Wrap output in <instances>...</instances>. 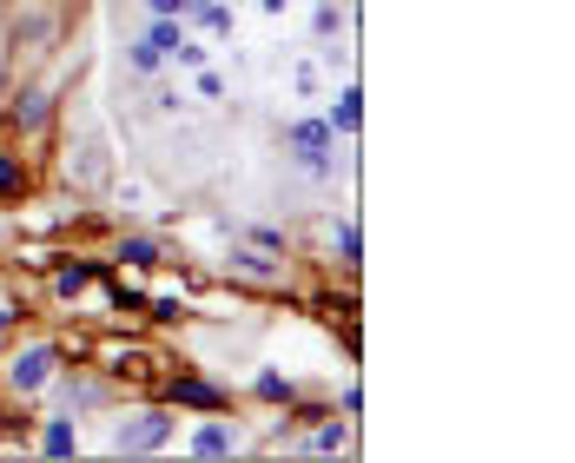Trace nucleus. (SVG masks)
I'll return each instance as SVG.
<instances>
[{
	"label": "nucleus",
	"mask_w": 575,
	"mask_h": 463,
	"mask_svg": "<svg viewBox=\"0 0 575 463\" xmlns=\"http://www.w3.org/2000/svg\"><path fill=\"white\" fill-rule=\"evenodd\" d=\"M238 451V438L225 431V424H205L199 438H192V457H232Z\"/></svg>",
	"instance_id": "9"
},
{
	"label": "nucleus",
	"mask_w": 575,
	"mask_h": 463,
	"mask_svg": "<svg viewBox=\"0 0 575 463\" xmlns=\"http://www.w3.org/2000/svg\"><path fill=\"white\" fill-rule=\"evenodd\" d=\"M86 278H93V265H66V272H53V292H60V298H79Z\"/></svg>",
	"instance_id": "13"
},
{
	"label": "nucleus",
	"mask_w": 575,
	"mask_h": 463,
	"mask_svg": "<svg viewBox=\"0 0 575 463\" xmlns=\"http://www.w3.org/2000/svg\"><path fill=\"white\" fill-rule=\"evenodd\" d=\"M73 179H79V186H99V179H106V159H99V133H86V139H79V166H73Z\"/></svg>",
	"instance_id": "8"
},
{
	"label": "nucleus",
	"mask_w": 575,
	"mask_h": 463,
	"mask_svg": "<svg viewBox=\"0 0 575 463\" xmlns=\"http://www.w3.org/2000/svg\"><path fill=\"white\" fill-rule=\"evenodd\" d=\"M73 444H79V438H73V424H66V418H53V424L40 431V451H46V457H73Z\"/></svg>",
	"instance_id": "10"
},
{
	"label": "nucleus",
	"mask_w": 575,
	"mask_h": 463,
	"mask_svg": "<svg viewBox=\"0 0 575 463\" xmlns=\"http://www.w3.org/2000/svg\"><path fill=\"white\" fill-rule=\"evenodd\" d=\"M344 444H351L344 424H318V431H311V451H344Z\"/></svg>",
	"instance_id": "16"
},
{
	"label": "nucleus",
	"mask_w": 575,
	"mask_h": 463,
	"mask_svg": "<svg viewBox=\"0 0 575 463\" xmlns=\"http://www.w3.org/2000/svg\"><path fill=\"white\" fill-rule=\"evenodd\" d=\"M146 312H152V318H166V325H172V318H185V305H179V298H152Z\"/></svg>",
	"instance_id": "18"
},
{
	"label": "nucleus",
	"mask_w": 575,
	"mask_h": 463,
	"mask_svg": "<svg viewBox=\"0 0 575 463\" xmlns=\"http://www.w3.org/2000/svg\"><path fill=\"white\" fill-rule=\"evenodd\" d=\"M258 398H271V404H291V398H298V385H291V378H278V371H258Z\"/></svg>",
	"instance_id": "14"
},
{
	"label": "nucleus",
	"mask_w": 575,
	"mask_h": 463,
	"mask_svg": "<svg viewBox=\"0 0 575 463\" xmlns=\"http://www.w3.org/2000/svg\"><path fill=\"white\" fill-rule=\"evenodd\" d=\"M172 404H199V411H225V391H219V385H199V378H172Z\"/></svg>",
	"instance_id": "6"
},
{
	"label": "nucleus",
	"mask_w": 575,
	"mask_h": 463,
	"mask_svg": "<svg viewBox=\"0 0 575 463\" xmlns=\"http://www.w3.org/2000/svg\"><path fill=\"white\" fill-rule=\"evenodd\" d=\"M146 7H152V13H172V20L185 13V0H146Z\"/></svg>",
	"instance_id": "20"
},
{
	"label": "nucleus",
	"mask_w": 575,
	"mask_h": 463,
	"mask_svg": "<svg viewBox=\"0 0 575 463\" xmlns=\"http://www.w3.org/2000/svg\"><path fill=\"white\" fill-rule=\"evenodd\" d=\"M53 371H60V351H53V345H26V351H13V365H7V391L33 398Z\"/></svg>",
	"instance_id": "2"
},
{
	"label": "nucleus",
	"mask_w": 575,
	"mask_h": 463,
	"mask_svg": "<svg viewBox=\"0 0 575 463\" xmlns=\"http://www.w3.org/2000/svg\"><path fill=\"white\" fill-rule=\"evenodd\" d=\"M331 146H338V133H331L324 119H298V126H291V159H298L305 172H331Z\"/></svg>",
	"instance_id": "3"
},
{
	"label": "nucleus",
	"mask_w": 575,
	"mask_h": 463,
	"mask_svg": "<svg viewBox=\"0 0 575 463\" xmlns=\"http://www.w3.org/2000/svg\"><path fill=\"white\" fill-rule=\"evenodd\" d=\"M225 265H232L238 278H252V285H278V278H285V272L265 259V245H232V252H225Z\"/></svg>",
	"instance_id": "5"
},
{
	"label": "nucleus",
	"mask_w": 575,
	"mask_h": 463,
	"mask_svg": "<svg viewBox=\"0 0 575 463\" xmlns=\"http://www.w3.org/2000/svg\"><path fill=\"white\" fill-rule=\"evenodd\" d=\"M46 113H53V93H46V86H26V93L7 106V126H20V133H40V126H46Z\"/></svg>",
	"instance_id": "4"
},
{
	"label": "nucleus",
	"mask_w": 575,
	"mask_h": 463,
	"mask_svg": "<svg viewBox=\"0 0 575 463\" xmlns=\"http://www.w3.org/2000/svg\"><path fill=\"white\" fill-rule=\"evenodd\" d=\"M20 186H26V166L13 152H0V199H20Z\"/></svg>",
	"instance_id": "15"
},
{
	"label": "nucleus",
	"mask_w": 575,
	"mask_h": 463,
	"mask_svg": "<svg viewBox=\"0 0 575 463\" xmlns=\"http://www.w3.org/2000/svg\"><path fill=\"white\" fill-rule=\"evenodd\" d=\"M338 252H344V265H358V252H364V245H358V225H351V219L338 225Z\"/></svg>",
	"instance_id": "17"
},
{
	"label": "nucleus",
	"mask_w": 575,
	"mask_h": 463,
	"mask_svg": "<svg viewBox=\"0 0 575 463\" xmlns=\"http://www.w3.org/2000/svg\"><path fill=\"white\" fill-rule=\"evenodd\" d=\"M93 398H99V385H86V378H79V385H66V404H93Z\"/></svg>",
	"instance_id": "19"
},
{
	"label": "nucleus",
	"mask_w": 575,
	"mask_h": 463,
	"mask_svg": "<svg viewBox=\"0 0 575 463\" xmlns=\"http://www.w3.org/2000/svg\"><path fill=\"white\" fill-rule=\"evenodd\" d=\"M119 259L126 265H159V239H139L132 232V239H119Z\"/></svg>",
	"instance_id": "12"
},
{
	"label": "nucleus",
	"mask_w": 575,
	"mask_h": 463,
	"mask_svg": "<svg viewBox=\"0 0 575 463\" xmlns=\"http://www.w3.org/2000/svg\"><path fill=\"white\" fill-rule=\"evenodd\" d=\"M159 60H166V53H159V46H152L146 33H139V40H126V66H132V73H152Z\"/></svg>",
	"instance_id": "11"
},
{
	"label": "nucleus",
	"mask_w": 575,
	"mask_h": 463,
	"mask_svg": "<svg viewBox=\"0 0 575 463\" xmlns=\"http://www.w3.org/2000/svg\"><path fill=\"white\" fill-rule=\"evenodd\" d=\"M358 119H364V106H358V86H344V93L331 99V119H324V126H331V133H358Z\"/></svg>",
	"instance_id": "7"
},
{
	"label": "nucleus",
	"mask_w": 575,
	"mask_h": 463,
	"mask_svg": "<svg viewBox=\"0 0 575 463\" xmlns=\"http://www.w3.org/2000/svg\"><path fill=\"white\" fill-rule=\"evenodd\" d=\"M166 438H172V411L146 404V411H132V418L113 431V457H146V451H159Z\"/></svg>",
	"instance_id": "1"
}]
</instances>
